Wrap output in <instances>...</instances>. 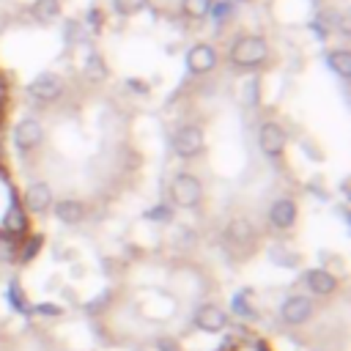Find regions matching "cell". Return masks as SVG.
<instances>
[{
    "mask_svg": "<svg viewBox=\"0 0 351 351\" xmlns=\"http://www.w3.org/2000/svg\"><path fill=\"white\" fill-rule=\"evenodd\" d=\"M310 315H313V302H310V296L293 293V296H288V299L280 304V318H282V324H288V326H299V324L310 321Z\"/></svg>",
    "mask_w": 351,
    "mask_h": 351,
    "instance_id": "6",
    "label": "cell"
},
{
    "mask_svg": "<svg viewBox=\"0 0 351 351\" xmlns=\"http://www.w3.org/2000/svg\"><path fill=\"white\" fill-rule=\"evenodd\" d=\"M148 222H170L173 219V208L170 206H165V203H156V206H151V208H145V214H143Z\"/></svg>",
    "mask_w": 351,
    "mask_h": 351,
    "instance_id": "20",
    "label": "cell"
},
{
    "mask_svg": "<svg viewBox=\"0 0 351 351\" xmlns=\"http://www.w3.org/2000/svg\"><path fill=\"white\" fill-rule=\"evenodd\" d=\"M208 14H211L214 25H217V27H222V25H228V22H230V16H233V3H230V0H217V3H211Z\"/></svg>",
    "mask_w": 351,
    "mask_h": 351,
    "instance_id": "18",
    "label": "cell"
},
{
    "mask_svg": "<svg viewBox=\"0 0 351 351\" xmlns=\"http://www.w3.org/2000/svg\"><path fill=\"white\" fill-rule=\"evenodd\" d=\"M269 55H271V49L263 36H241L233 41V47L228 52L230 63L239 69H258L269 60Z\"/></svg>",
    "mask_w": 351,
    "mask_h": 351,
    "instance_id": "1",
    "label": "cell"
},
{
    "mask_svg": "<svg viewBox=\"0 0 351 351\" xmlns=\"http://www.w3.org/2000/svg\"><path fill=\"white\" fill-rule=\"evenodd\" d=\"M299 219V208L291 197H277L271 206H269V222L277 228V230H291Z\"/></svg>",
    "mask_w": 351,
    "mask_h": 351,
    "instance_id": "11",
    "label": "cell"
},
{
    "mask_svg": "<svg viewBox=\"0 0 351 351\" xmlns=\"http://www.w3.org/2000/svg\"><path fill=\"white\" fill-rule=\"evenodd\" d=\"M170 200L178 208H195L203 200V184L192 173H176L170 181Z\"/></svg>",
    "mask_w": 351,
    "mask_h": 351,
    "instance_id": "3",
    "label": "cell"
},
{
    "mask_svg": "<svg viewBox=\"0 0 351 351\" xmlns=\"http://www.w3.org/2000/svg\"><path fill=\"white\" fill-rule=\"evenodd\" d=\"M228 313L219 307V304H200L195 310V326L200 332H208V335H217V332H225L228 329Z\"/></svg>",
    "mask_w": 351,
    "mask_h": 351,
    "instance_id": "7",
    "label": "cell"
},
{
    "mask_svg": "<svg viewBox=\"0 0 351 351\" xmlns=\"http://www.w3.org/2000/svg\"><path fill=\"white\" fill-rule=\"evenodd\" d=\"M186 69L192 71V74H208L214 66H217V49L211 47V44H192L189 49H186Z\"/></svg>",
    "mask_w": 351,
    "mask_h": 351,
    "instance_id": "9",
    "label": "cell"
},
{
    "mask_svg": "<svg viewBox=\"0 0 351 351\" xmlns=\"http://www.w3.org/2000/svg\"><path fill=\"white\" fill-rule=\"evenodd\" d=\"M304 285H307V291L315 293V296H329V293H335L337 280H335V274L326 271V269H307V271H304Z\"/></svg>",
    "mask_w": 351,
    "mask_h": 351,
    "instance_id": "12",
    "label": "cell"
},
{
    "mask_svg": "<svg viewBox=\"0 0 351 351\" xmlns=\"http://www.w3.org/2000/svg\"><path fill=\"white\" fill-rule=\"evenodd\" d=\"M148 5V0H112V11L118 16H134Z\"/></svg>",
    "mask_w": 351,
    "mask_h": 351,
    "instance_id": "19",
    "label": "cell"
},
{
    "mask_svg": "<svg viewBox=\"0 0 351 351\" xmlns=\"http://www.w3.org/2000/svg\"><path fill=\"white\" fill-rule=\"evenodd\" d=\"M5 225H8L11 230H25V217L19 214V208H11V211H8V219H5Z\"/></svg>",
    "mask_w": 351,
    "mask_h": 351,
    "instance_id": "21",
    "label": "cell"
},
{
    "mask_svg": "<svg viewBox=\"0 0 351 351\" xmlns=\"http://www.w3.org/2000/svg\"><path fill=\"white\" fill-rule=\"evenodd\" d=\"M326 66H329V71L337 74L340 80H348V77H351V52L343 49V47L326 52Z\"/></svg>",
    "mask_w": 351,
    "mask_h": 351,
    "instance_id": "14",
    "label": "cell"
},
{
    "mask_svg": "<svg viewBox=\"0 0 351 351\" xmlns=\"http://www.w3.org/2000/svg\"><path fill=\"white\" fill-rule=\"evenodd\" d=\"M49 211H52L63 225H77V222H82V219H85V206H82L80 200H74V197L55 200Z\"/></svg>",
    "mask_w": 351,
    "mask_h": 351,
    "instance_id": "13",
    "label": "cell"
},
{
    "mask_svg": "<svg viewBox=\"0 0 351 351\" xmlns=\"http://www.w3.org/2000/svg\"><path fill=\"white\" fill-rule=\"evenodd\" d=\"M225 236H228L233 244H250V241L255 239V228H252V222H250V219L236 217V219H230V225H228Z\"/></svg>",
    "mask_w": 351,
    "mask_h": 351,
    "instance_id": "15",
    "label": "cell"
},
{
    "mask_svg": "<svg viewBox=\"0 0 351 351\" xmlns=\"http://www.w3.org/2000/svg\"><path fill=\"white\" fill-rule=\"evenodd\" d=\"M41 140H44V126H41L36 118H22V121L14 126V145H16L22 154L38 148Z\"/></svg>",
    "mask_w": 351,
    "mask_h": 351,
    "instance_id": "8",
    "label": "cell"
},
{
    "mask_svg": "<svg viewBox=\"0 0 351 351\" xmlns=\"http://www.w3.org/2000/svg\"><path fill=\"white\" fill-rule=\"evenodd\" d=\"M55 203V195H52V186L47 181H33L27 189H25V208L33 211V214H47Z\"/></svg>",
    "mask_w": 351,
    "mask_h": 351,
    "instance_id": "10",
    "label": "cell"
},
{
    "mask_svg": "<svg viewBox=\"0 0 351 351\" xmlns=\"http://www.w3.org/2000/svg\"><path fill=\"white\" fill-rule=\"evenodd\" d=\"M36 313H47V315H58L60 310H58V307H52V304H41V307H36Z\"/></svg>",
    "mask_w": 351,
    "mask_h": 351,
    "instance_id": "23",
    "label": "cell"
},
{
    "mask_svg": "<svg viewBox=\"0 0 351 351\" xmlns=\"http://www.w3.org/2000/svg\"><path fill=\"white\" fill-rule=\"evenodd\" d=\"M170 148H173V154H176L178 159H195V156H200L203 148H206V134H203L200 126L184 123V126H178V129L173 132Z\"/></svg>",
    "mask_w": 351,
    "mask_h": 351,
    "instance_id": "2",
    "label": "cell"
},
{
    "mask_svg": "<svg viewBox=\"0 0 351 351\" xmlns=\"http://www.w3.org/2000/svg\"><path fill=\"white\" fill-rule=\"evenodd\" d=\"M27 93L38 101H55L63 93V80L55 71H41L27 82Z\"/></svg>",
    "mask_w": 351,
    "mask_h": 351,
    "instance_id": "5",
    "label": "cell"
},
{
    "mask_svg": "<svg viewBox=\"0 0 351 351\" xmlns=\"http://www.w3.org/2000/svg\"><path fill=\"white\" fill-rule=\"evenodd\" d=\"M38 247H41V239H38V236H33V239H30V244L25 247V252H22V261H30V258H33V252H36Z\"/></svg>",
    "mask_w": 351,
    "mask_h": 351,
    "instance_id": "22",
    "label": "cell"
},
{
    "mask_svg": "<svg viewBox=\"0 0 351 351\" xmlns=\"http://www.w3.org/2000/svg\"><path fill=\"white\" fill-rule=\"evenodd\" d=\"M285 145H288V134H285V129L277 121L261 123V129H258V148L266 156H280L285 151Z\"/></svg>",
    "mask_w": 351,
    "mask_h": 351,
    "instance_id": "4",
    "label": "cell"
},
{
    "mask_svg": "<svg viewBox=\"0 0 351 351\" xmlns=\"http://www.w3.org/2000/svg\"><path fill=\"white\" fill-rule=\"evenodd\" d=\"M30 14L36 22L47 25V22H55L60 16V0H36L30 5Z\"/></svg>",
    "mask_w": 351,
    "mask_h": 351,
    "instance_id": "16",
    "label": "cell"
},
{
    "mask_svg": "<svg viewBox=\"0 0 351 351\" xmlns=\"http://www.w3.org/2000/svg\"><path fill=\"white\" fill-rule=\"evenodd\" d=\"M211 3L214 0H181V14L186 16V19H203V16H208V8H211Z\"/></svg>",
    "mask_w": 351,
    "mask_h": 351,
    "instance_id": "17",
    "label": "cell"
}]
</instances>
